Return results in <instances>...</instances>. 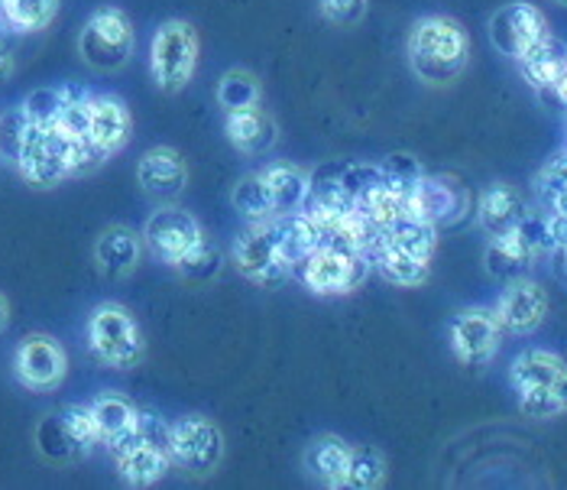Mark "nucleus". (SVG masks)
Segmentation results:
<instances>
[{
	"instance_id": "1",
	"label": "nucleus",
	"mask_w": 567,
	"mask_h": 490,
	"mask_svg": "<svg viewBox=\"0 0 567 490\" xmlns=\"http://www.w3.org/2000/svg\"><path fill=\"white\" fill-rule=\"evenodd\" d=\"M471 59V40L451 17H425L409 37V62L429 85H451Z\"/></svg>"
},
{
	"instance_id": "2",
	"label": "nucleus",
	"mask_w": 567,
	"mask_h": 490,
	"mask_svg": "<svg viewBox=\"0 0 567 490\" xmlns=\"http://www.w3.org/2000/svg\"><path fill=\"white\" fill-rule=\"evenodd\" d=\"M87 345L97 360L121 367V370H131L146 357V341H143L136 318L117 303H104L91 313Z\"/></svg>"
},
{
	"instance_id": "3",
	"label": "nucleus",
	"mask_w": 567,
	"mask_h": 490,
	"mask_svg": "<svg viewBox=\"0 0 567 490\" xmlns=\"http://www.w3.org/2000/svg\"><path fill=\"white\" fill-rule=\"evenodd\" d=\"M79 52L91 69L97 72H114L127 65L133 52V27L131 20L117 7H101L85 23L79 37Z\"/></svg>"
},
{
	"instance_id": "4",
	"label": "nucleus",
	"mask_w": 567,
	"mask_h": 490,
	"mask_svg": "<svg viewBox=\"0 0 567 490\" xmlns=\"http://www.w3.org/2000/svg\"><path fill=\"white\" fill-rule=\"evenodd\" d=\"M198 62V40L195 30L182 20H169L156 30L153 37V52H150V65H153V79L163 91H178L192 82Z\"/></svg>"
},
{
	"instance_id": "5",
	"label": "nucleus",
	"mask_w": 567,
	"mask_h": 490,
	"mask_svg": "<svg viewBox=\"0 0 567 490\" xmlns=\"http://www.w3.org/2000/svg\"><path fill=\"white\" fill-rule=\"evenodd\" d=\"M551 251V237H548V224L538 215H528L516 231L489 237L486 247V269L499 279H516L523 269L532 267V261Z\"/></svg>"
},
{
	"instance_id": "6",
	"label": "nucleus",
	"mask_w": 567,
	"mask_h": 490,
	"mask_svg": "<svg viewBox=\"0 0 567 490\" xmlns=\"http://www.w3.org/2000/svg\"><path fill=\"white\" fill-rule=\"evenodd\" d=\"M17 170L37 188L59 185L69 176V136L59 134L55 127L30 124L27 136H23V146H20Z\"/></svg>"
},
{
	"instance_id": "7",
	"label": "nucleus",
	"mask_w": 567,
	"mask_h": 490,
	"mask_svg": "<svg viewBox=\"0 0 567 490\" xmlns=\"http://www.w3.org/2000/svg\"><path fill=\"white\" fill-rule=\"evenodd\" d=\"M224 461V436L212 419L188 416L173 426V465L192 478H205L218 471Z\"/></svg>"
},
{
	"instance_id": "8",
	"label": "nucleus",
	"mask_w": 567,
	"mask_h": 490,
	"mask_svg": "<svg viewBox=\"0 0 567 490\" xmlns=\"http://www.w3.org/2000/svg\"><path fill=\"white\" fill-rule=\"evenodd\" d=\"M373 267V261L367 254H341V251H328V247H315L306 257V264L299 269V276L306 279L311 293L321 296H341V293H353L367 273Z\"/></svg>"
},
{
	"instance_id": "9",
	"label": "nucleus",
	"mask_w": 567,
	"mask_h": 490,
	"mask_svg": "<svg viewBox=\"0 0 567 490\" xmlns=\"http://www.w3.org/2000/svg\"><path fill=\"white\" fill-rule=\"evenodd\" d=\"M234 267L240 269L244 276L257 279L260 286H276L286 276H292V269L279 261L276 251V234H272V218L260 224H250L247 231L237 234L234 247H230Z\"/></svg>"
},
{
	"instance_id": "10",
	"label": "nucleus",
	"mask_w": 567,
	"mask_h": 490,
	"mask_svg": "<svg viewBox=\"0 0 567 490\" xmlns=\"http://www.w3.org/2000/svg\"><path fill=\"white\" fill-rule=\"evenodd\" d=\"M542 37H548V23H545L542 10L532 7V3H525V0L503 3L489 17V40H493V45L503 55H509V59H519Z\"/></svg>"
},
{
	"instance_id": "11",
	"label": "nucleus",
	"mask_w": 567,
	"mask_h": 490,
	"mask_svg": "<svg viewBox=\"0 0 567 490\" xmlns=\"http://www.w3.org/2000/svg\"><path fill=\"white\" fill-rule=\"evenodd\" d=\"M503 325L493 309H464L451 321V348L461 364L483 367L499 348Z\"/></svg>"
},
{
	"instance_id": "12",
	"label": "nucleus",
	"mask_w": 567,
	"mask_h": 490,
	"mask_svg": "<svg viewBox=\"0 0 567 490\" xmlns=\"http://www.w3.org/2000/svg\"><path fill=\"white\" fill-rule=\"evenodd\" d=\"M65 351L49 335H27L13 357L17 380L30 390H52L65 377Z\"/></svg>"
},
{
	"instance_id": "13",
	"label": "nucleus",
	"mask_w": 567,
	"mask_h": 490,
	"mask_svg": "<svg viewBox=\"0 0 567 490\" xmlns=\"http://www.w3.org/2000/svg\"><path fill=\"white\" fill-rule=\"evenodd\" d=\"M405 208L419 218H425L435 227L454 224L464 218L467 212V188L461 182L447 176H422L415 192L409 195Z\"/></svg>"
},
{
	"instance_id": "14",
	"label": "nucleus",
	"mask_w": 567,
	"mask_h": 490,
	"mask_svg": "<svg viewBox=\"0 0 567 490\" xmlns=\"http://www.w3.org/2000/svg\"><path fill=\"white\" fill-rule=\"evenodd\" d=\"M150 251L163 261V264H175L188 247H195L202 241V227L198 222L182 212V208H159L143 231Z\"/></svg>"
},
{
	"instance_id": "15",
	"label": "nucleus",
	"mask_w": 567,
	"mask_h": 490,
	"mask_svg": "<svg viewBox=\"0 0 567 490\" xmlns=\"http://www.w3.org/2000/svg\"><path fill=\"white\" fill-rule=\"evenodd\" d=\"M548 313V296L538 283L532 279H509L506 293L499 296V306H496V318L506 331H532L542 325V318Z\"/></svg>"
},
{
	"instance_id": "16",
	"label": "nucleus",
	"mask_w": 567,
	"mask_h": 490,
	"mask_svg": "<svg viewBox=\"0 0 567 490\" xmlns=\"http://www.w3.org/2000/svg\"><path fill=\"white\" fill-rule=\"evenodd\" d=\"M136 178H140L146 195L169 202L175 195H182V188L188 182V170L173 146H156V150L143 153V160L136 166Z\"/></svg>"
},
{
	"instance_id": "17",
	"label": "nucleus",
	"mask_w": 567,
	"mask_h": 490,
	"mask_svg": "<svg viewBox=\"0 0 567 490\" xmlns=\"http://www.w3.org/2000/svg\"><path fill=\"white\" fill-rule=\"evenodd\" d=\"M528 215H532V212H528L525 198L516 192V188H513V185H506V182H493V185L483 192L481 224L489 237H499V234L516 231Z\"/></svg>"
},
{
	"instance_id": "18",
	"label": "nucleus",
	"mask_w": 567,
	"mask_h": 490,
	"mask_svg": "<svg viewBox=\"0 0 567 490\" xmlns=\"http://www.w3.org/2000/svg\"><path fill=\"white\" fill-rule=\"evenodd\" d=\"M87 136L107 156L117 153L131 140V114H127L121 98H111V94L91 98V127H87Z\"/></svg>"
},
{
	"instance_id": "19",
	"label": "nucleus",
	"mask_w": 567,
	"mask_h": 490,
	"mask_svg": "<svg viewBox=\"0 0 567 490\" xmlns=\"http://www.w3.org/2000/svg\"><path fill=\"white\" fill-rule=\"evenodd\" d=\"M140 251H143V244L131 227L114 224L94 241V264L104 276L117 279V276H127L140 264Z\"/></svg>"
},
{
	"instance_id": "20",
	"label": "nucleus",
	"mask_w": 567,
	"mask_h": 490,
	"mask_svg": "<svg viewBox=\"0 0 567 490\" xmlns=\"http://www.w3.org/2000/svg\"><path fill=\"white\" fill-rule=\"evenodd\" d=\"M516 62H519L525 82H528L532 89L551 91L555 79L561 75V69L567 65V45L548 33V37H542L538 43L532 45L528 52H523Z\"/></svg>"
},
{
	"instance_id": "21",
	"label": "nucleus",
	"mask_w": 567,
	"mask_h": 490,
	"mask_svg": "<svg viewBox=\"0 0 567 490\" xmlns=\"http://www.w3.org/2000/svg\"><path fill=\"white\" fill-rule=\"evenodd\" d=\"M227 140L240 153H266L276 143V121L257 108L247 111H230L227 114Z\"/></svg>"
},
{
	"instance_id": "22",
	"label": "nucleus",
	"mask_w": 567,
	"mask_h": 490,
	"mask_svg": "<svg viewBox=\"0 0 567 490\" xmlns=\"http://www.w3.org/2000/svg\"><path fill=\"white\" fill-rule=\"evenodd\" d=\"M117 458V471L131 488H150L173 468V451L156 446H133Z\"/></svg>"
},
{
	"instance_id": "23",
	"label": "nucleus",
	"mask_w": 567,
	"mask_h": 490,
	"mask_svg": "<svg viewBox=\"0 0 567 490\" xmlns=\"http://www.w3.org/2000/svg\"><path fill=\"white\" fill-rule=\"evenodd\" d=\"M348 461L350 446L338 436H321L315 439L306 451V468L311 478H318L328 488H344L348 484Z\"/></svg>"
},
{
	"instance_id": "24",
	"label": "nucleus",
	"mask_w": 567,
	"mask_h": 490,
	"mask_svg": "<svg viewBox=\"0 0 567 490\" xmlns=\"http://www.w3.org/2000/svg\"><path fill=\"white\" fill-rule=\"evenodd\" d=\"M91 409V419H94V429H97V439L101 446L114 448L136 422V409L131 400L117 397V394H104L87 406Z\"/></svg>"
},
{
	"instance_id": "25",
	"label": "nucleus",
	"mask_w": 567,
	"mask_h": 490,
	"mask_svg": "<svg viewBox=\"0 0 567 490\" xmlns=\"http://www.w3.org/2000/svg\"><path fill=\"white\" fill-rule=\"evenodd\" d=\"M262 182L269 188V202H272L276 215H289V212L302 208V202H306L308 195V176L299 166L276 163V166L262 170Z\"/></svg>"
},
{
	"instance_id": "26",
	"label": "nucleus",
	"mask_w": 567,
	"mask_h": 490,
	"mask_svg": "<svg viewBox=\"0 0 567 490\" xmlns=\"http://www.w3.org/2000/svg\"><path fill=\"white\" fill-rule=\"evenodd\" d=\"M386 241L395 244L399 251L419 257V261H432L437 244V227L425 222V218H419V215H412V212L405 208V212L386 227Z\"/></svg>"
},
{
	"instance_id": "27",
	"label": "nucleus",
	"mask_w": 567,
	"mask_h": 490,
	"mask_svg": "<svg viewBox=\"0 0 567 490\" xmlns=\"http://www.w3.org/2000/svg\"><path fill=\"white\" fill-rule=\"evenodd\" d=\"M565 370V360L551 351H523L509 367V380L519 394V390H532V387H551Z\"/></svg>"
},
{
	"instance_id": "28",
	"label": "nucleus",
	"mask_w": 567,
	"mask_h": 490,
	"mask_svg": "<svg viewBox=\"0 0 567 490\" xmlns=\"http://www.w3.org/2000/svg\"><path fill=\"white\" fill-rule=\"evenodd\" d=\"M59 0H0V30L37 33L52 23Z\"/></svg>"
},
{
	"instance_id": "29",
	"label": "nucleus",
	"mask_w": 567,
	"mask_h": 490,
	"mask_svg": "<svg viewBox=\"0 0 567 490\" xmlns=\"http://www.w3.org/2000/svg\"><path fill=\"white\" fill-rule=\"evenodd\" d=\"M373 267L395 286H422L429 279V261H419V257L399 251L390 241H383L380 251L373 254Z\"/></svg>"
},
{
	"instance_id": "30",
	"label": "nucleus",
	"mask_w": 567,
	"mask_h": 490,
	"mask_svg": "<svg viewBox=\"0 0 567 490\" xmlns=\"http://www.w3.org/2000/svg\"><path fill=\"white\" fill-rule=\"evenodd\" d=\"M234 208H237L250 224L276 218L272 202H269V188H266V182H262V173L244 176L237 182V188H234Z\"/></svg>"
},
{
	"instance_id": "31",
	"label": "nucleus",
	"mask_w": 567,
	"mask_h": 490,
	"mask_svg": "<svg viewBox=\"0 0 567 490\" xmlns=\"http://www.w3.org/2000/svg\"><path fill=\"white\" fill-rule=\"evenodd\" d=\"M386 481V458L370 446L350 448L348 461V484L353 490H373Z\"/></svg>"
},
{
	"instance_id": "32",
	"label": "nucleus",
	"mask_w": 567,
	"mask_h": 490,
	"mask_svg": "<svg viewBox=\"0 0 567 490\" xmlns=\"http://www.w3.org/2000/svg\"><path fill=\"white\" fill-rule=\"evenodd\" d=\"M218 101L220 108L230 114V111H247V108H257L260 104V82L244 72V69H234L220 79L218 85Z\"/></svg>"
},
{
	"instance_id": "33",
	"label": "nucleus",
	"mask_w": 567,
	"mask_h": 490,
	"mask_svg": "<svg viewBox=\"0 0 567 490\" xmlns=\"http://www.w3.org/2000/svg\"><path fill=\"white\" fill-rule=\"evenodd\" d=\"M380 176H383V185L393 188L395 195H402L409 202V195L415 192V185L422 182L425 170L415 156L409 153H390L383 163H380Z\"/></svg>"
},
{
	"instance_id": "34",
	"label": "nucleus",
	"mask_w": 567,
	"mask_h": 490,
	"mask_svg": "<svg viewBox=\"0 0 567 490\" xmlns=\"http://www.w3.org/2000/svg\"><path fill=\"white\" fill-rule=\"evenodd\" d=\"M185 279H192V283H208L212 276H218L220 269V251L202 234V241L195 244V247H188L178 261L173 264Z\"/></svg>"
},
{
	"instance_id": "35",
	"label": "nucleus",
	"mask_w": 567,
	"mask_h": 490,
	"mask_svg": "<svg viewBox=\"0 0 567 490\" xmlns=\"http://www.w3.org/2000/svg\"><path fill=\"white\" fill-rule=\"evenodd\" d=\"M37 446H40V451H43L49 461H55V465L72 461V458H79V455H82V448L72 442L69 429L62 426L59 412L45 416L43 422H40V429H37Z\"/></svg>"
},
{
	"instance_id": "36",
	"label": "nucleus",
	"mask_w": 567,
	"mask_h": 490,
	"mask_svg": "<svg viewBox=\"0 0 567 490\" xmlns=\"http://www.w3.org/2000/svg\"><path fill=\"white\" fill-rule=\"evenodd\" d=\"M535 185H538V195L548 205V212H565L567 215V150L555 153L545 163Z\"/></svg>"
},
{
	"instance_id": "37",
	"label": "nucleus",
	"mask_w": 567,
	"mask_h": 490,
	"mask_svg": "<svg viewBox=\"0 0 567 490\" xmlns=\"http://www.w3.org/2000/svg\"><path fill=\"white\" fill-rule=\"evenodd\" d=\"M380 182H383V176H380V163H377V166H373V163H344V166H338V185L344 188L348 198H353V205H357L360 198H367Z\"/></svg>"
},
{
	"instance_id": "38",
	"label": "nucleus",
	"mask_w": 567,
	"mask_h": 490,
	"mask_svg": "<svg viewBox=\"0 0 567 490\" xmlns=\"http://www.w3.org/2000/svg\"><path fill=\"white\" fill-rule=\"evenodd\" d=\"M20 111L27 114V121H30V124L55 127V118H59V111H62V91L59 89L33 91V94H27V101H23V108H20Z\"/></svg>"
},
{
	"instance_id": "39",
	"label": "nucleus",
	"mask_w": 567,
	"mask_h": 490,
	"mask_svg": "<svg viewBox=\"0 0 567 490\" xmlns=\"http://www.w3.org/2000/svg\"><path fill=\"white\" fill-rule=\"evenodd\" d=\"M59 419H62V426L69 429L72 442L82 448V455H87L91 448L101 442V439H97V429H94V419H91V409H87V406H65V409L59 412Z\"/></svg>"
},
{
	"instance_id": "40",
	"label": "nucleus",
	"mask_w": 567,
	"mask_h": 490,
	"mask_svg": "<svg viewBox=\"0 0 567 490\" xmlns=\"http://www.w3.org/2000/svg\"><path fill=\"white\" fill-rule=\"evenodd\" d=\"M519 409L528 419H555L565 412V406L558 400L555 387H532V390H519Z\"/></svg>"
},
{
	"instance_id": "41",
	"label": "nucleus",
	"mask_w": 567,
	"mask_h": 490,
	"mask_svg": "<svg viewBox=\"0 0 567 490\" xmlns=\"http://www.w3.org/2000/svg\"><path fill=\"white\" fill-rule=\"evenodd\" d=\"M104 160H107V153H104L91 136H75V140H69V176L94 173Z\"/></svg>"
},
{
	"instance_id": "42",
	"label": "nucleus",
	"mask_w": 567,
	"mask_h": 490,
	"mask_svg": "<svg viewBox=\"0 0 567 490\" xmlns=\"http://www.w3.org/2000/svg\"><path fill=\"white\" fill-rule=\"evenodd\" d=\"M27 127H30V121H27L23 111H10V114L0 118V156L7 163H13V166L20 160V146H23Z\"/></svg>"
},
{
	"instance_id": "43",
	"label": "nucleus",
	"mask_w": 567,
	"mask_h": 490,
	"mask_svg": "<svg viewBox=\"0 0 567 490\" xmlns=\"http://www.w3.org/2000/svg\"><path fill=\"white\" fill-rule=\"evenodd\" d=\"M321 10L331 23L338 27H353L367 13V0H321Z\"/></svg>"
},
{
	"instance_id": "44",
	"label": "nucleus",
	"mask_w": 567,
	"mask_h": 490,
	"mask_svg": "<svg viewBox=\"0 0 567 490\" xmlns=\"http://www.w3.org/2000/svg\"><path fill=\"white\" fill-rule=\"evenodd\" d=\"M548 237H551V247H567V215L565 212H551L548 218Z\"/></svg>"
},
{
	"instance_id": "45",
	"label": "nucleus",
	"mask_w": 567,
	"mask_h": 490,
	"mask_svg": "<svg viewBox=\"0 0 567 490\" xmlns=\"http://www.w3.org/2000/svg\"><path fill=\"white\" fill-rule=\"evenodd\" d=\"M551 269L561 283H567V247H551Z\"/></svg>"
},
{
	"instance_id": "46",
	"label": "nucleus",
	"mask_w": 567,
	"mask_h": 490,
	"mask_svg": "<svg viewBox=\"0 0 567 490\" xmlns=\"http://www.w3.org/2000/svg\"><path fill=\"white\" fill-rule=\"evenodd\" d=\"M10 72H13V52L0 43V82H3V79H10Z\"/></svg>"
},
{
	"instance_id": "47",
	"label": "nucleus",
	"mask_w": 567,
	"mask_h": 490,
	"mask_svg": "<svg viewBox=\"0 0 567 490\" xmlns=\"http://www.w3.org/2000/svg\"><path fill=\"white\" fill-rule=\"evenodd\" d=\"M551 94H555V98H558V101H561V104L567 108V65L561 69V75L555 79V85H551Z\"/></svg>"
},
{
	"instance_id": "48",
	"label": "nucleus",
	"mask_w": 567,
	"mask_h": 490,
	"mask_svg": "<svg viewBox=\"0 0 567 490\" xmlns=\"http://www.w3.org/2000/svg\"><path fill=\"white\" fill-rule=\"evenodd\" d=\"M7 325H10V306H7V299H3V293H0V335L7 331Z\"/></svg>"
},
{
	"instance_id": "49",
	"label": "nucleus",
	"mask_w": 567,
	"mask_h": 490,
	"mask_svg": "<svg viewBox=\"0 0 567 490\" xmlns=\"http://www.w3.org/2000/svg\"><path fill=\"white\" fill-rule=\"evenodd\" d=\"M555 3H561V7H567V0H555Z\"/></svg>"
}]
</instances>
